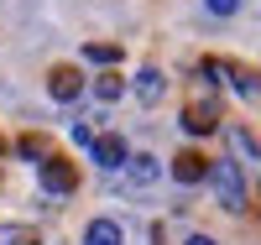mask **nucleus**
Instances as JSON below:
<instances>
[{
	"instance_id": "1",
	"label": "nucleus",
	"mask_w": 261,
	"mask_h": 245,
	"mask_svg": "<svg viewBox=\"0 0 261 245\" xmlns=\"http://www.w3.org/2000/svg\"><path fill=\"white\" fill-rule=\"evenodd\" d=\"M209 183H214V193H220L225 209H246V172H241V162H214Z\"/></svg>"
},
{
	"instance_id": "2",
	"label": "nucleus",
	"mask_w": 261,
	"mask_h": 245,
	"mask_svg": "<svg viewBox=\"0 0 261 245\" xmlns=\"http://www.w3.org/2000/svg\"><path fill=\"white\" fill-rule=\"evenodd\" d=\"M42 188L47 193H73L79 188V167L68 157H42Z\"/></svg>"
},
{
	"instance_id": "3",
	"label": "nucleus",
	"mask_w": 261,
	"mask_h": 245,
	"mask_svg": "<svg viewBox=\"0 0 261 245\" xmlns=\"http://www.w3.org/2000/svg\"><path fill=\"white\" fill-rule=\"evenodd\" d=\"M89 157H94L105 172H115V167H125L130 146H125V136H94V141H89Z\"/></svg>"
},
{
	"instance_id": "4",
	"label": "nucleus",
	"mask_w": 261,
	"mask_h": 245,
	"mask_svg": "<svg viewBox=\"0 0 261 245\" xmlns=\"http://www.w3.org/2000/svg\"><path fill=\"white\" fill-rule=\"evenodd\" d=\"M47 94H53L58 104H73V99L84 94V78H79V68H53V73H47Z\"/></svg>"
},
{
	"instance_id": "5",
	"label": "nucleus",
	"mask_w": 261,
	"mask_h": 245,
	"mask_svg": "<svg viewBox=\"0 0 261 245\" xmlns=\"http://www.w3.org/2000/svg\"><path fill=\"white\" fill-rule=\"evenodd\" d=\"M183 130H188V136H209V130H220V110H214V104H188L183 110Z\"/></svg>"
},
{
	"instance_id": "6",
	"label": "nucleus",
	"mask_w": 261,
	"mask_h": 245,
	"mask_svg": "<svg viewBox=\"0 0 261 245\" xmlns=\"http://www.w3.org/2000/svg\"><path fill=\"white\" fill-rule=\"evenodd\" d=\"M204 157H199V151H178V157H172V177H178V183L183 188H193V183H204Z\"/></svg>"
},
{
	"instance_id": "7",
	"label": "nucleus",
	"mask_w": 261,
	"mask_h": 245,
	"mask_svg": "<svg viewBox=\"0 0 261 245\" xmlns=\"http://www.w3.org/2000/svg\"><path fill=\"white\" fill-rule=\"evenodd\" d=\"M162 94H167V78H162L157 68H141V73H136V99H141V104H162Z\"/></svg>"
},
{
	"instance_id": "8",
	"label": "nucleus",
	"mask_w": 261,
	"mask_h": 245,
	"mask_svg": "<svg viewBox=\"0 0 261 245\" xmlns=\"http://www.w3.org/2000/svg\"><path fill=\"white\" fill-rule=\"evenodd\" d=\"M84 245H125L120 219H94V225L84 230Z\"/></svg>"
},
{
	"instance_id": "9",
	"label": "nucleus",
	"mask_w": 261,
	"mask_h": 245,
	"mask_svg": "<svg viewBox=\"0 0 261 245\" xmlns=\"http://www.w3.org/2000/svg\"><path fill=\"white\" fill-rule=\"evenodd\" d=\"M125 172H130V183H136V188H146V183H157V177H162V162H157V157H125Z\"/></svg>"
},
{
	"instance_id": "10",
	"label": "nucleus",
	"mask_w": 261,
	"mask_h": 245,
	"mask_svg": "<svg viewBox=\"0 0 261 245\" xmlns=\"http://www.w3.org/2000/svg\"><path fill=\"white\" fill-rule=\"evenodd\" d=\"M0 240L6 245H42V235L27 230V225H0Z\"/></svg>"
},
{
	"instance_id": "11",
	"label": "nucleus",
	"mask_w": 261,
	"mask_h": 245,
	"mask_svg": "<svg viewBox=\"0 0 261 245\" xmlns=\"http://www.w3.org/2000/svg\"><path fill=\"white\" fill-rule=\"evenodd\" d=\"M230 78H235V94H246V99L261 94V78H256L251 68H230Z\"/></svg>"
},
{
	"instance_id": "12",
	"label": "nucleus",
	"mask_w": 261,
	"mask_h": 245,
	"mask_svg": "<svg viewBox=\"0 0 261 245\" xmlns=\"http://www.w3.org/2000/svg\"><path fill=\"white\" fill-rule=\"evenodd\" d=\"M94 94H99L105 104H110V99H120V94H125V78H120V73H105V78L94 84Z\"/></svg>"
},
{
	"instance_id": "13",
	"label": "nucleus",
	"mask_w": 261,
	"mask_h": 245,
	"mask_svg": "<svg viewBox=\"0 0 261 245\" xmlns=\"http://www.w3.org/2000/svg\"><path fill=\"white\" fill-rule=\"evenodd\" d=\"M84 58H89V63H115L120 47H115V42H89V47H84Z\"/></svg>"
},
{
	"instance_id": "14",
	"label": "nucleus",
	"mask_w": 261,
	"mask_h": 245,
	"mask_svg": "<svg viewBox=\"0 0 261 245\" xmlns=\"http://www.w3.org/2000/svg\"><path fill=\"white\" fill-rule=\"evenodd\" d=\"M16 151H21V157H47V141H42V136H21Z\"/></svg>"
},
{
	"instance_id": "15",
	"label": "nucleus",
	"mask_w": 261,
	"mask_h": 245,
	"mask_svg": "<svg viewBox=\"0 0 261 245\" xmlns=\"http://www.w3.org/2000/svg\"><path fill=\"white\" fill-rule=\"evenodd\" d=\"M204 6H209L214 16H235V11H241V0H204Z\"/></svg>"
},
{
	"instance_id": "16",
	"label": "nucleus",
	"mask_w": 261,
	"mask_h": 245,
	"mask_svg": "<svg viewBox=\"0 0 261 245\" xmlns=\"http://www.w3.org/2000/svg\"><path fill=\"white\" fill-rule=\"evenodd\" d=\"M230 141H235V151H246V157H256V141L246 136V130H230Z\"/></svg>"
},
{
	"instance_id": "17",
	"label": "nucleus",
	"mask_w": 261,
	"mask_h": 245,
	"mask_svg": "<svg viewBox=\"0 0 261 245\" xmlns=\"http://www.w3.org/2000/svg\"><path fill=\"white\" fill-rule=\"evenodd\" d=\"M73 141H79V146H89V141H94V130L84 125V120H73Z\"/></svg>"
},
{
	"instance_id": "18",
	"label": "nucleus",
	"mask_w": 261,
	"mask_h": 245,
	"mask_svg": "<svg viewBox=\"0 0 261 245\" xmlns=\"http://www.w3.org/2000/svg\"><path fill=\"white\" fill-rule=\"evenodd\" d=\"M188 245H214V240L209 235H188Z\"/></svg>"
}]
</instances>
